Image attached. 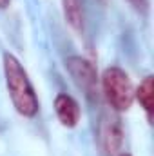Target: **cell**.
Masks as SVG:
<instances>
[{
  "label": "cell",
  "mask_w": 154,
  "mask_h": 156,
  "mask_svg": "<svg viewBox=\"0 0 154 156\" xmlns=\"http://www.w3.org/2000/svg\"><path fill=\"white\" fill-rule=\"evenodd\" d=\"M4 76L15 109L26 118H33L40 109L38 98L26 69L11 53H4Z\"/></svg>",
  "instance_id": "1"
},
{
  "label": "cell",
  "mask_w": 154,
  "mask_h": 156,
  "mask_svg": "<svg viewBox=\"0 0 154 156\" xmlns=\"http://www.w3.org/2000/svg\"><path fill=\"white\" fill-rule=\"evenodd\" d=\"M102 89L107 104L114 111H127L134 100V89L129 75L120 67H107L102 75Z\"/></svg>",
  "instance_id": "2"
},
{
  "label": "cell",
  "mask_w": 154,
  "mask_h": 156,
  "mask_svg": "<svg viewBox=\"0 0 154 156\" xmlns=\"http://www.w3.org/2000/svg\"><path fill=\"white\" fill-rule=\"evenodd\" d=\"M65 67L71 73V76L75 78L76 85L87 94V96H94L96 89H98V75L94 66L82 58V56H69L65 60Z\"/></svg>",
  "instance_id": "3"
},
{
  "label": "cell",
  "mask_w": 154,
  "mask_h": 156,
  "mask_svg": "<svg viewBox=\"0 0 154 156\" xmlns=\"http://www.w3.org/2000/svg\"><path fill=\"white\" fill-rule=\"evenodd\" d=\"M121 125L120 120L116 116H107L102 118L100 127H98V142H100V149L105 156H114L120 147H121Z\"/></svg>",
  "instance_id": "4"
},
{
  "label": "cell",
  "mask_w": 154,
  "mask_h": 156,
  "mask_svg": "<svg viewBox=\"0 0 154 156\" xmlns=\"http://www.w3.org/2000/svg\"><path fill=\"white\" fill-rule=\"evenodd\" d=\"M54 113L60 120V123L67 129H73L76 127L78 122H80V105L78 102L69 96V94H64L60 93L56 98H54Z\"/></svg>",
  "instance_id": "5"
},
{
  "label": "cell",
  "mask_w": 154,
  "mask_h": 156,
  "mask_svg": "<svg viewBox=\"0 0 154 156\" xmlns=\"http://www.w3.org/2000/svg\"><path fill=\"white\" fill-rule=\"evenodd\" d=\"M62 5H64V16L67 20V24L82 33L83 31V4L82 0H62Z\"/></svg>",
  "instance_id": "6"
},
{
  "label": "cell",
  "mask_w": 154,
  "mask_h": 156,
  "mask_svg": "<svg viewBox=\"0 0 154 156\" xmlns=\"http://www.w3.org/2000/svg\"><path fill=\"white\" fill-rule=\"evenodd\" d=\"M134 96L138 98V102H140L142 109L145 111L147 120H149V123H151V120H152V96H154L152 76H145L143 80H142V83H140L138 91L134 93Z\"/></svg>",
  "instance_id": "7"
},
{
  "label": "cell",
  "mask_w": 154,
  "mask_h": 156,
  "mask_svg": "<svg viewBox=\"0 0 154 156\" xmlns=\"http://www.w3.org/2000/svg\"><path fill=\"white\" fill-rule=\"evenodd\" d=\"M131 4H132V7L136 9V11H140V13H147L149 11V0H129Z\"/></svg>",
  "instance_id": "8"
},
{
  "label": "cell",
  "mask_w": 154,
  "mask_h": 156,
  "mask_svg": "<svg viewBox=\"0 0 154 156\" xmlns=\"http://www.w3.org/2000/svg\"><path fill=\"white\" fill-rule=\"evenodd\" d=\"M9 4H11V0H0V9H5V7H9Z\"/></svg>",
  "instance_id": "9"
},
{
  "label": "cell",
  "mask_w": 154,
  "mask_h": 156,
  "mask_svg": "<svg viewBox=\"0 0 154 156\" xmlns=\"http://www.w3.org/2000/svg\"><path fill=\"white\" fill-rule=\"evenodd\" d=\"M120 156H131V154H129V153H121Z\"/></svg>",
  "instance_id": "10"
}]
</instances>
